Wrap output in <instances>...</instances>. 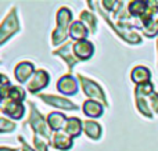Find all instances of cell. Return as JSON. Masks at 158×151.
Here are the masks:
<instances>
[{
    "instance_id": "1",
    "label": "cell",
    "mask_w": 158,
    "mask_h": 151,
    "mask_svg": "<svg viewBox=\"0 0 158 151\" xmlns=\"http://www.w3.org/2000/svg\"><path fill=\"white\" fill-rule=\"evenodd\" d=\"M72 19L71 11L67 7H61L57 13V29L53 33V44H60L68 36V24Z\"/></svg>"
},
{
    "instance_id": "2",
    "label": "cell",
    "mask_w": 158,
    "mask_h": 151,
    "mask_svg": "<svg viewBox=\"0 0 158 151\" xmlns=\"http://www.w3.org/2000/svg\"><path fill=\"white\" fill-rule=\"evenodd\" d=\"M29 105H31L29 122H31V126H32V129L35 130L38 135L43 136V137H46V139H50V137H52V130H50V128L47 126L44 118L40 115V112L38 111V108L35 107V104H33V103H29Z\"/></svg>"
},
{
    "instance_id": "3",
    "label": "cell",
    "mask_w": 158,
    "mask_h": 151,
    "mask_svg": "<svg viewBox=\"0 0 158 151\" xmlns=\"http://www.w3.org/2000/svg\"><path fill=\"white\" fill-rule=\"evenodd\" d=\"M17 31H18V18H17V10L13 8L0 27V42H2V44H4V42L10 36H13Z\"/></svg>"
},
{
    "instance_id": "4",
    "label": "cell",
    "mask_w": 158,
    "mask_h": 151,
    "mask_svg": "<svg viewBox=\"0 0 158 151\" xmlns=\"http://www.w3.org/2000/svg\"><path fill=\"white\" fill-rule=\"evenodd\" d=\"M78 78H79V80H81L83 92L87 97H90V99H97L103 103V105H107L106 96H104L103 90L100 89V86H98L97 83H94L93 80H89L87 78H85L83 75H78Z\"/></svg>"
},
{
    "instance_id": "5",
    "label": "cell",
    "mask_w": 158,
    "mask_h": 151,
    "mask_svg": "<svg viewBox=\"0 0 158 151\" xmlns=\"http://www.w3.org/2000/svg\"><path fill=\"white\" fill-rule=\"evenodd\" d=\"M39 97L49 105L61 108V110H67V111L78 110V105H75L74 103H71L69 100L64 99V97H58V96H54V94H39Z\"/></svg>"
},
{
    "instance_id": "6",
    "label": "cell",
    "mask_w": 158,
    "mask_h": 151,
    "mask_svg": "<svg viewBox=\"0 0 158 151\" xmlns=\"http://www.w3.org/2000/svg\"><path fill=\"white\" fill-rule=\"evenodd\" d=\"M57 89H58V92L67 94V96H74V94L78 93L79 86L77 83V79H75L74 76L65 75V76H63L57 82Z\"/></svg>"
},
{
    "instance_id": "7",
    "label": "cell",
    "mask_w": 158,
    "mask_h": 151,
    "mask_svg": "<svg viewBox=\"0 0 158 151\" xmlns=\"http://www.w3.org/2000/svg\"><path fill=\"white\" fill-rule=\"evenodd\" d=\"M49 74H47L46 71H38L33 74L32 79L29 80V83H28V90L31 92V93H36V92H39L40 89L46 88L47 85H49Z\"/></svg>"
},
{
    "instance_id": "8",
    "label": "cell",
    "mask_w": 158,
    "mask_h": 151,
    "mask_svg": "<svg viewBox=\"0 0 158 151\" xmlns=\"http://www.w3.org/2000/svg\"><path fill=\"white\" fill-rule=\"evenodd\" d=\"M2 112L11 116L13 119H19L24 115V105L21 103H15V101H11V100H8V101L3 100Z\"/></svg>"
},
{
    "instance_id": "9",
    "label": "cell",
    "mask_w": 158,
    "mask_h": 151,
    "mask_svg": "<svg viewBox=\"0 0 158 151\" xmlns=\"http://www.w3.org/2000/svg\"><path fill=\"white\" fill-rule=\"evenodd\" d=\"M72 51L81 60H89L93 54V44L89 40H79L74 44V50Z\"/></svg>"
},
{
    "instance_id": "10",
    "label": "cell",
    "mask_w": 158,
    "mask_h": 151,
    "mask_svg": "<svg viewBox=\"0 0 158 151\" xmlns=\"http://www.w3.org/2000/svg\"><path fill=\"white\" fill-rule=\"evenodd\" d=\"M14 74H15V78L18 82H21V83L27 82L28 78L33 74V64L28 63V61H22V63H19L18 65L15 67Z\"/></svg>"
},
{
    "instance_id": "11",
    "label": "cell",
    "mask_w": 158,
    "mask_h": 151,
    "mask_svg": "<svg viewBox=\"0 0 158 151\" xmlns=\"http://www.w3.org/2000/svg\"><path fill=\"white\" fill-rule=\"evenodd\" d=\"M67 121H68V119L61 112H52L47 116V124H49L50 129L56 130V132H58V130H61L63 128H65Z\"/></svg>"
},
{
    "instance_id": "12",
    "label": "cell",
    "mask_w": 158,
    "mask_h": 151,
    "mask_svg": "<svg viewBox=\"0 0 158 151\" xmlns=\"http://www.w3.org/2000/svg\"><path fill=\"white\" fill-rule=\"evenodd\" d=\"M89 33L86 25L82 24V21H75L72 22V25L69 27V36H71L74 40H86V36Z\"/></svg>"
},
{
    "instance_id": "13",
    "label": "cell",
    "mask_w": 158,
    "mask_h": 151,
    "mask_svg": "<svg viewBox=\"0 0 158 151\" xmlns=\"http://www.w3.org/2000/svg\"><path fill=\"white\" fill-rule=\"evenodd\" d=\"M83 112L90 118H98L103 114V105L97 101L87 100L83 103Z\"/></svg>"
},
{
    "instance_id": "14",
    "label": "cell",
    "mask_w": 158,
    "mask_h": 151,
    "mask_svg": "<svg viewBox=\"0 0 158 151\" xmlns=\"http://www.w3.org/2000/svg\"><path fill=\"white\" fill-rule=\"evenodd\" d=\"M65 135H68L69 137H78L79 135H81L82 132V122L79 118H75V116H72V118H68V121H67V125H65Z\"/></svg>"
},
{
    "instance_id": "15",
    "label": "cell",
    "mask_w": 158,
    "mask_h": 151,
    "mask_svg": "<svg viewBox=\"0 0 158 151\" xmlns=\"http://www.w3.org/2000/svg\"><path fill=\"white\" fill-rule=\"evenodd\" d=\"M71 46H72V43H67L65 46H63L60 50H56L53 54H58V55H61V57L65 60V63L68 64V72H71L72 71V67L75 65V64L78 63V60L77 58H74L71 55Z\"/></svg>"
},
{
    "instance_id": "16",
    "label": "cell",
    "mask_w": 158,
    "mask_h": 151,
    "mask_svg": "<svg viewBox=\"0 0 158 151\" xmlns=\"http://www.w3.org/2000/svg\"><path fill=\"white\" fill-rule=\"evenodd\" d=\"M53 146L58 150H68V149H71V146H72V140L68 135L57 132L53 136Z\"/></svg>"
},
{
    "instance_id": "17",
    "label": "cell",
    "mask_w": 158,
    "mask_h": 151,
    "mask_svg": "<svg viewBox=\"0 0 158 151\" xmlns=\"http://www.w3.org/2000/svg\"><path fill=\"white\" fill-rule=\"evenodd\" d=\"M132 80H133L136 85H142V83H146L148 82V79H150V71H148L147 68H144V67H136V68L132 71Z\"/></svg>"
},
{
    "instance_id": "18",
    "label": "cell",
    "mask_w": 158,
    "mask_h": 151,
    "mask_svg": "<svg viewBox=\"0 0 158 151\" xmlns=\"http://www.w3.org/2000/svg\"><path fill=\"white\" fill-rule=\"evenodd\" d=\"M83 129H85V133L90 139H94V140H97L101 135V126L94 121H85Z\"/></svg>"
},
{
    "instance_id": "19",
    "label": "cell",
    "mask_w": 158,
    "mask_h": 151,
    "mask_svg": "<svg viewBox=\"0 0 158 151\" xmlns=\"http://www.w3.org/2000/svg\"><path fill=\"white\" fill-rule=\"evenodd\" d=\"M148 8V2H140V0H136V2H131L128 6V10L132 15L136 17H142L143 14L147 11Z\"/></svg>"
},
{
    "instance_id": "20",
    "label": "cell",
    "mask_w": 158,
    "mask_h": 151,
    "mask_svg": "<svg viewBox=\"0 0 158 151\" xmlns=\"http://www.w3.org/2000/svg\"><path fill=\"white\" fill-rule=\"evenodd\" d=\"M8 97H10L11 101L15 103H21L22 100L25 99V90L21 88V86H13L8 92Z\"/></svg>"
},
{
    "instance_id": "21",
    "label": "cell",
    "mask_w": 158,
    "mask_h": 151,
    "mask_svg": "<svg viewBox=\"0 0 158 151\" xmlns=\"http://www.w3.org/2000/svg\"><path fill=\"white\" fill-rule=\"evenodd\" d=\"M143 32H144V35L148 36V38H153V36L158 32V13L154 15V18L143 28Z\"/></svg>"
},
{
    "instance_id": "22",
    "label": "cell",
    "mask_w": 158,
    "mask_h": 151,
    "mask_svg": "<svg viewBox=\"0 0 158 151\" xmlns=\"http://www.w3.org/2000/svg\"><path fill=\"white\" fill-rule=\"evenodd\" d=\"M81 19L83 22H86V25L90 28V31H92L93 33L96 32V17L93 15V14H90L89 11H82L81 13Z\"/></svg>"
},
{
    "instance_id": "23",
    "label": "cell",
    "mask_w": 158,
    "mask_h": 151,
    "mask_svg": "<svg viewBox=\"0 0 158 151\" xmlns=\"http://www.w3.org/2000/svg\"><path fill=\"white\" fill-rule=\"evenodd\" d=\"M153 83L150 82H146V83H142V85H137L136 89H135V93L136 96H148V94H154L153 93Z\"/></svg>"
},
{
    "instance_id": "24",
    "label": "cell",
    "mask_w": 158,
    "mask_h": 151,
    "mask_svg": "<svg viewBox=\"0 0 158 151\" xmlns=\"http://www.w3.org/2000/svg\"><path fill=\"white\" fill-rule=\"evenodd\" d=\"M136 104H137V108H139V111L143 114V115L148 116V118H151V116H153V114H151V111H150V108H148L147 103H146L144 97L136 96Z\"/></svg>"
},
{
    "instance_id": "25",
    "label": "cell",
    "mask_w": 158,
    "mask_h": 151,
    "mask_svg": "<svg viewBox=\"0 0 158 151\" xmlns=\"http://www.w3.org/2000/svg\"><path fill=\"white\" fill-rule=\"evenodd\" d=\"M14 128H15V125H14L11 121H7L6 118L0 119V132L2 133L11 132V130H14Z\"/></svg>"
},
{
    "instance_id": "26",
    "label": "cell",
    "mask_w": 158,
    "mask_h": 151,
    "mask_svg": "<svg viewBox=\"0 0 158 151\" xmlns=\"http://www.w3.org/2000/svg\"><path fill=\"white\" fill-rule=\"evenodd\" d=\"M33 143H35V147H36V150H38V151H47L46 143H44V141H42V140H39L36 136H33Z\"/></svg>"
},
{
    "instance_id": "27",
    "label": "cell",
    "mask_w": 158,
    "mask_h": 151,
    "mask_svg": "<svg viewBox=\"0 0 158 151\" xmlns=\"http://www.w3.org/2000/svg\"><path fill=\"white\" fill-rule=\"evenodd\" d=\"M150 105L153 107V110L156 111V112H158V94L157 93L151 94V97H150Z\"/></svg>"
},
{
    "instance_id": "28",
    "label": "cell",
    "mask_w": 158,
    "mask_h": 151,
    "mask_svg": "<svg viewBox=\"0 0 158 151\" xmlns=\"http://www.w3.org/2000/svg\"><path fill=\"white\" fill-rule=\"evenodd\" d=\"M18 140H19V143L22 144V151H33V150L31 149L29 146H28V144H27V141H25L24 139L21 137V136H19V137H18Z\"/></svg>"
},
{
    "instance_id": "29",
    "label": "cell",
    "mask_w": 158,
    "mask_h": 151,
    "mask_svg": "<svg viewBox=\"0 0 158 151\" xmlns=\"http://www.w3.org/2000/svg\"><path fill=\"white\" fill-rule=\"evenodd\" d=\"M0 151H17V150H11V149H6V147H3V149H0Z\"/></svg>"
},
{
    "instance_id": "30",
    "label": "cell",
    "mask_w": 158,
    "mask_h": 151,
    "mask_svg": "<svg viewBox=\"0 0 158 151\" xmlns=\"http://www.w3.org/2000/svg\"><path fill=\"white\" fill-rule=\"evenodd\" d=\"M157 47H158V42H157Z\"/></svg>"
}]
</instances>
